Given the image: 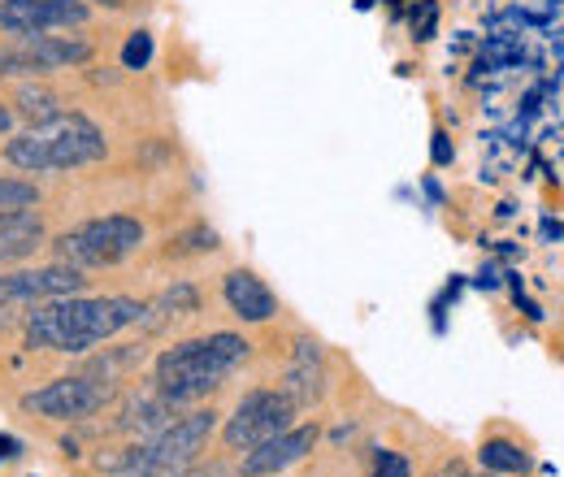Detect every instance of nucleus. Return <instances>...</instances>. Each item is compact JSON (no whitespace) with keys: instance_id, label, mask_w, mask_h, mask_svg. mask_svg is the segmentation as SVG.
Listing matches in <instances>:
<instances>
[{"instance_id":"2","label":"nucleus","mask_w":564,"mask_h":477,"mask_svg":"<svg viewBox=\"0 0 564 477\" xmlns=\"http://www.w3.org/2000/svg\"><path fill=\"white\" fill-rule=\"evenodd\" d=\"M252 343L235 330H213L200 339H183L174 347H165L152 365V387L170 400V404H192L205 400L209 391H217L243 360H248Z\"/></svg>"},{"instance_id":"27","label":"nucleus","mask_w":564,"mask_h":477,"mask_svg":"<svg viewBox=\"0 0 564 477\" xmlns=\"http://www.w3.org/2000/svg\"><path fill=\"white\" fill-rule=\"evenodd\" d=\"M487 477H503V474H487Z\"/></svg>"},{"instance_id":"14","label":"nucleus","mask_w":564,"mask_h":477,"mask_svg":"<svg viewBox=\"0 0 564 477\" xmlns=\"http://www.w3.org/2000/svg\"><path fill=\"white\" fill-rule=\"evenodd\" d=\"M44 243H48V230H44V217L35 208L0 213V270L35 257Z\"/></svg>"},{"instance_id":"18","label":"nucleus","mask_w":564,"mask_h":477,"mask_svg":"<svg viewBox=\"0 0 564 477\" xmlns=\"http://www.w3.org/2000/svg\"><path fill=\"white\" fill-rule=\"evenodd\" d=\"M152 53H156L152 35H148V31H131L127 44H122V69H148Z\"/></svg>"},{"instance_id":"12","label":"nucleus","mask_w":564,"mask_h":477,"mask_svg":"<svg viewBox=\"0 0 564 477\" xmlns=\"http://www.w3.org/2000/svg\"><path fill=\"white\" fill-rule=\"evenodd\" d=\"M221 300L243 326H265L279 317V295L252 270H230L221 278Z\"/></svg>"},{"instance_id":"13","label":"nucleus","mask_w":564,"mask_h":477,"mask_svg":"<svg viewBox=\"0 0 564 477\" xmlns=\"http://www.w3.org/2000/svg\"><path fill=\"white\" fill-rule=\"evenodd\" d=\"M279 387L291 395L295 409H313L326 395V351H322V343L313 339L295 343V360L286 365Z\"/></svg>"},{"instance_id":"4","label":"nucleus","mask_w":564,"mask_h":477,"mask_svg":"<svg viewBox=\"0 0 564 477\" xmlns=\"http://www.w3.org/2000/svg\"><path fill=\"white\" fill-rule=\"evenodd\" d=\"M213 430H217V412L213 409L174 416L165 430L143 438L140 447H127L118 460H100V469H113V477H170L200 460Z\"/></svg>"},{"instance_id":"20","label":"nucleus","mask_w":564,"mask_h":477,"mask_svg":"<svg viewBox=\"0 0 564 477\" xmlns=\"http://www.w3.org/2000/svg\"><path fill=\"white\" fill-rule=\"evenodd\" d=\"M178 243H187V248H178V252H213V248H217V235H213L209 226H196V230L183 235Z\"/></svg>"},{"instance_id":"23","label":"nucleus","mask_w":564,"mask_h":477,"mask_svg":"<svg viewBox=\"0 0 564 477\" xmlns=\"http://www.w3.org/2000/svg\"><path fill=\"white\" fill-rule=\"evenodd\" d=\"M4 74H26L22 57L13 53V44H9V48H0V78H4Z\"/></svg>"},{"instance_id":"16","label":"nucleus","mask_w":564,"mask_h":477,"mask_svg":"<svg viewBox=\"0 0 564 477\" xmlns=\"http://www.w3.org/2000/svg\"><path fill=\"white\" fill-rule=\"evenodd\" d=\"M18 118H26L31 127H48V122H57L66 109H62V100L53 96V91H44V87H22L18 91V109H13Z\"/></svg>"},{"instance_id":"11","label":"nucleus","mask_w":564,"mask_h":477,"mask_svg":"<svg viewBox=\"0 0 564 477\" xmlns=\"http://www.w3.org/2000/svg\"><path fill=\"white\" fill-rule=\"evenodd\" d=\"M13 53L22 57L26 74H48V69L91 62V40H83V35H18Z\"/></svg>"},{"instance_id":"10","label":"nucleus","mask_w":564,"mask_h":477,"mask_svg":"<svg viewBox=\"0 0 564 477\" xmlns=\"http://www.w3.org/2000/svg\"><path fill=\"white\" fill-rule=\"evenodd\" d=\"M322 430L317 425H286L282 434H274L270 443L243 452V465H239V477H279L286 474L291 465H300L313 447H317Z\"/></svg>"},{"instance_id":"22","label":"nucleus","mask_w":564,"mask_h":477,"mask_svg":"<svg viewBox=\"0 0 564 477\" xmlns=\"http://www.w3.org/2000/svg\"><path fill=\"white\" fill-rule=\"evenodd\" d=\"M170 477H239V474L226 469V465H187V469H178V474Z\"/></svg>"},{"instance_id":"5","label":"nucleus","mask_w":564,"mask_h":477,"mask_svg":"<svg viewBox=\"0 0 564 477\" xmlns=\"http://www.w3.org/2000/svg\"><path fill=\"white\" fill-rule=\"evenodd\" d=\"M143 243V221L140 217H127V213H109V217H91L83 226L66 230L53 248V257L62 265L74 270H96V265H118L127 261L131 252H140Z\"/></svg>"},{"instance_id":"19","label":"nucleus","mask_w":564,"mask_h":477,"mask_svg":"<svg viewBox=\"0 0 564 477\" xmlns=\"http://www.w3.org/2000/svg\"><path fill=\"white\" fill-rule=\"evenodd\" d=\"M369 477H413V465H409V456H400V452H378L373 474Z\"/></svg>"},{"instance_id":"3","label":"nucleus","mask_w":564,"mask_h":477,"mask_svg":"<svg viewBox=\"0 0 564 477\" xmlns=\"http://www.w3.org/2000/svg\"><path fill=\"white\" fill-rule=\"evenodd\" d=\"M105 152H109V143L100 135V127L87 122L83 113H62L57 122L31 127L4 143V161L26 174H62V170H78V165H96Z\"/></svg>"},{"instance_id":"7","label":"nucleus","mask_w":564,"mask_h":477,"mask_svg":"<svg viewBox=\"0 0 564 477\" xmlns=\"http://www.w3.org/2000/svg\"><path fill=\"white\" fill-rule=\"evenodd\" d=\"M105 404H109V387L96 382V378H83V373L57 378V382L22 395V409L44 416V421H87Z\"/></svg>"},{"instance_id":"17","label":"nucleus","mask_w":564,"mask_h":477,"mask_svg":"<svg viewBox=\"0 0 564 477\" xmlns=\"http://www.w3.org/2000/svg\"><path fill=\"white\" fill-rule=\"evenodd\" d=\"M40 205V187L26 183V178H0V213H13V208H35Z\"/></svg>"},{"instance_id":"15","label":"nucleus","mask_w":564,"mask_h":477,"mask_svg":"<svg viewBox=\"0 0 564 477\" xmlns=\"http://www.w3.org/2000/svg\"><path fill=\"white\" fill-rule=\"evenodd\" d=\"M478 460H482V469L487 474H525L530 469V456L512 443V438H487L482 443V452H478Z\"/></svg>"},{"instance_id":"1","label":"nucleus","mask_w":564,"mask_h":477,"mask_svg":"<svg viewBox=\"0 0 564 477\" xmlns=\"http://www.w3.org/2000/svg\"><path fill=\"white\" fill-rule=\"evenodd\" d=\"M148 304L131 295H57L31 304L26 317V343L48 347V351H70L83 356L96 343L122 335L127 326H140Z\"/></svg>"},{"instance_id":"24","label":"nucleus","mask_w":564,"mask_h":477,"mask_svg":"<svg viewBox=\"0 0 564 477\" xmlns=\"http://www.w3.org/2000/svg\"><path fill=\"white\" fill-rule=\"evenodd\" d=\"M22 452V443L18 438H9V434H0V460H13Z\"/></svg>"},{"instance_id":"26","label":"nucleus","mask_w":564,"mask_h":477,"mask_svg":"<svg viewBox=\"0 0 564 477\" xmlns=\"http://www.w3.org/2000/svg\"><path fill=\"white\" fill-rule=\"evenodd\" d=\"M100 4H113V9H118V4H127V0H100Z\"/></svg>"},{"instance_id":"6","label":"nucleus","mask_w":564,"mask_h":477,"mask_svg":"<svg viewBox=\"0 0 564 477\" xmlns=\"http://www.w3.org/2000/svg\"><path fill=\"white\" fill-rule=\"evenodd\" d=\"M295 412L300 409L291 404V395L282 387H252V391H243V400L226 416L221 443L230 452H252V447L270 443L274 434H282L295 421Z\"/></svg>"},{"instance_id":"9","label":"nucleus","mask_w":564,"mask_h":477,"mask_svg":"<svg viewBox=\"0 0 564 477\" xmlns=\"http://www.w3.org/2000/svg\"><path fill=\"white\" fill-rule=\"evenodd\" d=\"M87 278L74 265H40V270H0V308L13 304H40V300H57V295H83Z\"/></svg>"},{"instance_id":"8","label":"nucleus","mask_w":564,"mask_h":477,"mask_svg":"<svg viewBox=\"0 0 564 477\" xmlns=\"http://www.w3.org/2000/svg\"><path fill=\"white\" fill-rule=\"evenodd\" d=\"M91 18L87 0H0V35H48Z\"/></svg>"},{"instance_id":"25","label":"nucleus","mask_w":564,"mask_h":477,"mask_svg":"<svg viewBox=\"0 0 564 477\" xmlns=\"http://www.w3.org/2000/svg\"><path fill=\"white\" fill-rule=\"evenodd\" d=\"M13 122H18V113H13V109L0 100V135H9V131H13Z\"/></svg>"},{"instance_id":"21","label":"nucleus","mask_w":564,"mask_h":477,"mask_svg":"<svg viewBox=\"0 0 564 477\" xmlns=\"http://www.w3.org/2000/svg\"><path fill=\"white\" fill-rule=\"evenodd\" d=\"M430 156H434V165H452L456 148H452V139H447V131H434V143H430Z\"/></svg>"}]
</instances>
